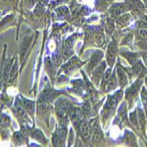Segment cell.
<instances>
[{
  "label": "cell",
  "mask_w": 147,
  "mask_h": 147,
  "mask_svg": "<svg viewBox=\"0 0 147 147\" xmlns=\"http://www.w3.org/2000/svg\"><path fill=\"white\" fill-rule=\"evenodd\" d=\"M123 96V91L122 88L115 92L113 94H110L108 96V99H107V101L101 111L102 123L105 128H107V124H109L110 119L114 116L116 111L118 103L119 101L122 100Z\"/></svg>",
  "instance_id": "1"
},
{
  "label": "cell",
  "mask_w": 147,
  "mask_h": 147,
  "mask_svg": "<svg viewBox=\"0 0 147 147\" xmlns=\"http://www.w3.org/2000/svg\"><path fill=\"white\" fill-rule=\"evenodd\" d=\"M144 77L145 75H139L137 78L136 81L133 82L130 86L125 91V100L128 102L129 109H131L133 108V104H134L135 100H137L138 92L143 86Z\"/></svg>",
  "instance_id": "2"
},
{
  "label": "cell",
  "mask_w": 147,
  "mask_h": 147,
  "mask_svg": "<svg viewBox=\"0 0 147 147\" xmlns=\"http://www.w3.org/2000/svg\"><path fill=\"white\" fill-rule=\"evenodd\" d=\"M118 55V44H117V40L113 39L109 42L108 49L106 51V62L109 65V67H112L115 63L116 57Z\"/></svg>",
  "instance_id": "3"
},
{
  "label": "cell",
  "mask_w": 147,
  "mask_h": 147,
  "mask_svg": "<svg viewBox=\"0 0 147 147\" xmlns=\"http://www.w3.org/2000/svg\"><path fill=\"white\" fill-rule=\"evenodd\" d=\"M103 57H104V54L101 50H94L92 53L90 60L86 68V71L88 74H92V71L94 70L96 66L100 63Z\"/></svg>",
  "instance_id": "4"
},
{
  "label": "cell",
  "mask_w": 147,
  "mask_h": 147,
  "mask_svg": "<svg viewBox=\"0 0 147 147\" xmlns=\"http://www.w3.org/2000/svg\"><path fill=\"white\" fill-rule=\"evenodd\" d=\"M106 68H107V62L102 61L96 66L95 69L92 71V82L94 83V85L96 86H100V79L102 78V77H103L105 71H106Z\"/></svg>",
  "instance_id": "5"
},
{
  "label": "cell",
  "mask_w": 147,
  "mask_h": 147,
  "mask_svg": "<svg viewBox=\"0 0 147 147\" xmlns=\"http://www.w3.org/2000/svg\"><path fill=\"white\" fill-rule=\"evenodd\" d=\"M78 134L80 135L81 139L85 142L87 143L91 139V134H92V129H91V124L87 121V120H84L81 123L79 124L78 127Z\"/></svg>",
  "instance_id": "6"
},
{
  "label": "cell",
  "mask_w": 147,
  "mask_h": 147,
  "mask_svg": "<svg viewBox=\"0 0 147 147\" xmlns=\"http://www.w3.org/2000/svg\"><path fill=\"white\" fill-rule=\"evenodd\" d=\"M84 64L83 62L80 61L78 57H72L67 63H65L63 66V71H64V73L70 75L71 72H73L76 69H78V67L80 68L81 66Z\"/></svg>",
  "instance_id": "7"
},
{
  "label": "cell",
  "mask_w": 147,
  "mask_h": 147,
  "mask_svg": "<svg viewBox=\"0 0 147 147\" xmlns=\"http://www.w3.org/2000/svg\"><path fill=\"white\" fill-rule=\"evenodd\" d=\"M117 78H118V82L119 86L122 89H123L129 83V79H128V74L126 73L125 70L123 69V66L119 63L116 64V68H115Z\"/></svg>",
  "instance_id": "8"
},
{
  "label": "cell",
  "mask_w": 147,
  "mask_h": 147,
  "mask_svg": "<svg viewBox=\"0 0 147 147\" xmlns=\"http://www.w3.org/2000/svg\"><path fill=\"white\" fill-rule=\"evenodd\" d=\"M120 123H122V122H121V120H120V118L117 115L116 118H115V121L114 122L113 126L111 127V129L109 130V136L114 140L118 139L122 136V130H121V126H120Z\"/></svg>",
  "instance_id": "9"
},
{
  "label": "cell",
  "mask_w": 147,
  "mask_h": 147,
  "mask_svg": "<svg viewBox=\"0 0 147 147\" xmlns=\"http://www.w3.org/2000/svg\"><path fill=\"white\" fill-rule=\"evenodd\" d=\"M120 55L122 57H123L132 66L134 65L138 60H140L141 57V54L140 53H135V52H129V51H122L120 52Z\"/></svg>",
  "instance_id": "10"
},
{
  "label": "cell",
  "mask_w": 147,
  "mask_h": 147,
  "mask_svg": "<svg viewBox=\"0 0 147 147\" xmlns=\"http://www.w3.org/2000/svg\"><path fill=\"white\" fill-rule=\"evenodd\" d=\"M138 121H139V125H140V129L141 131L143 133V138L146 140V135H145V129H146V120H145V113L144 110L141 108L140 104L138 106Z\"/></svg>",
  "instance_id": "11"
},
{
  "label": "cell",
  "mask_w": 147,
  "mask_h": 147,
  "mask_svg": "<svg viewBox=\"0 0 147 147\" xmlns=\"http://www.w3.org/2000/svg\"><path fill=\"white\" fill-rule=\"evenodd\" d=\"M130 5L127 6V4H115L109 9V12L112 16H118L122 13L125 12L129 9Z\"/></svg>",
  "instance_id": "12"
},
{
  "label": "cell",
  "mask_w": 147,
  "mask_h": 147,
  "mask_svg": "<svg viewBox=\"0 0 147 147\" xmlns=\"http://www.w3.org/2000/svg\"><path fill=\"white\" fill-rule=\"evenodd\" d=\"M123 143L129 146H138L136 136L133 134V132H131L129 129H125L124 134L123 136Z\"/></svg>",
  "instance_id": "13"
},
{
  "label": "cell",
  "mask_w": 147,
  "mask_h": 147,
  "mask_svg": "<svg viewBox=\"0 0 147 147\" xmlns=\"http://www.w3.org/2000/svg\"><path fill=\"white\" fill-rule=\"evenodd\" d=\"M103 138V133L99 127V125L96 123L94 127H92V144H98L101 139Z\"/></svg>",
  "instance_id": "14"
},
{
  "label": "cell",
  "mask_w": 147,
  "mask_h": 147,
  "mask_svg": "<svg viewBox=\"0 0 147 147\" xmlns=\"http://www.w3.org/2000/svg\"><path fill=\"white\" fill-rule=\"evenodd\" d=\"M32 39L33 37H26L23 42L20 45V60L24 59L25 57L28 54V52L29 50V48H30V44H31V42H32Z\"/></svg>",
  "instance_id": "15"
},
{
  "label": "cell",
  "mask_w": 147,
  "mask_h": 147,
  "mask_svg": "<svg viewBox=\"0 0 147 147\" xmlns=\"http://www.w3.org/2000/svg\"><path fill=\"white\" fill-rule=\"evenodd\" d=\"M119 86V82H118V78H117V75H116V71L115 70L113 71L110 78H109V81L106 87V92H110L114 90H115L117 88V86Z\"/></svg>",
  "instance_id": "16"
},
{
  "label": "cell",
  "mask_w": 147,
  "mask_h": 147,
  "mask_svg": "<svg viewBox=\"0 0 147 147\" xmlns=\"http://www.w3.org/2000/svg\"><path fill=\"white\" fill-rule=\"evenodd\" d=\"M30 136L33 139H34L35 141H37L39 143H41L42 144H48V140H47L46 137L44 136V134L41 129H34L31 132Z\"/></svg>",
  "instance_id": "17"
},
{
  "label": "cell",
  "mask_w": 147,
  "mask_h": 147,
  "mask_svg": "<svg viewBox=\"0 0 147 147\" xmlns=\"http://www.w3.org/2000/svg\"><path fill=\"white\" fill-rule=\"evenodd\" d=\"M112 75V67H109L108 70H106L102 78H101V81H100V88L102 90V91H106V87H107V85H108L109 81V78Z\"/></svg>",
  "instance_id": "18"
},
{
  "label": "cell",
  "mask_w": 147,
  "mask_h": 147,
  "mask_svg": "<svg viewBox=\"0 0 147 147\" xmlns=\"http://www.w3.org/2000/svg\"><path fill=\"white\" fill-rule=\"evenodd\" d=\"M129 121L133 126V128L136 129L138 130V132L140 130V125H139V121H138V110H134L133 112L129 113Z\"/></svg>",
  "instance_id": "19"
},
{
  "label": "cell",
  "mask_w": 147,
  "mask_h": 147,
  "mask_svg": "<svg viewBox=\"0 0 147 147\" xmlns=\"http://www.w3.org/2000/svg\"><path fill=\"white\" fill-rule=\"evenodd\" d=\"M21 100H22V104L24 106V108L26 109V112H28L31 116H33L34 113V107H35L34 102L32 100H26L25 98H21Z\"/></svg>",
  "instance_id": "20"
},
{
  "label": "cell",
  "mask_w": 147,
  "mask_h": 147,
  "mask_svg": "<svg viewBox=\"0 0 147 147\" xmlns=\"http://www.w3.org/2000/svg\"><path fill=\"white\" fill-rule=\"evenodd\" d=\"M131 20V17L129 14H125L123 16H122L121 18H119L117 20H116V24L117 26H119L120 28H124V26H129V22Z\"/></svg>",
  "instance_id": "21"
},
{
  "label": "cell",
  "mask_w": 147,
  "mask_h": 147,
  "mask_svg": "<svg viewBox=\"0 0 147 147\" xmlns=\"http://www.w3.org/2000/svg\"><path fill=\"white\" fill-rule=\"evenodd\" d=\"M140 97H141V101L143 105V109L144 110L145 115L147 117V89L145 87L141 88V92H140Z\"/></svg>",
  "instance_id": "22"
},
{
  "label": "cell",
  "mask_w": 147,
  "mask_h": 147,
  "mask_svg": "<svg viewBox=\"0 0 147 147\" xmlns=\"http://www.w3.org/2000/svg\"><path fill=\"white\" fill-rule=\"evenodd\" d=\"M52 144L53 146H65V141L63 140L57 132L52 136Z\"/></svg>",
  "instance_id": "23"
},
{
  "label": "cell",
  "mask_w": 147,
  "mask_h": 147,
  "mask_svg": "<svg viewBox=\"0 0 147 147\" xmlns=\"http://www.w3.org/2000/svg\"><path fill=\"white\" fill-rule=\"evenodd\" d=\"M11 140H12L13 144H16V145H20V144H22L24 143V138L21 135V133L19 132V131L15 132L14 134H13Z\"/></svg>",
  "instance_id": "24"
},
{
  "label": "cell",
  "mask_w": 147,
  "mask_h": 147,
  "mask_svg": "<svg viewBox=\"0 0 147 147\" xmlns=\"http://www.w3.org/2000/svg\"><path fill=\"white\" fill-rule=\"evenodd\" d=\"M10 124H11V117L7 114L3 113L1 115V128L2 129L8 128Z\"/></svg>",
  "instance_id": "25"
},
{
  "label": "cell",
  "mask_w": 147,
  "mask_h": 147,
  "mask_svg": "<svg viewBox=\"0 0 147 147\" xmlns=\"http://www.w3.org/2000/svg\"><path fill=\"white\" fill-rule=\"evenodd\" d=\"M115 28V21L110 18H108L107 19V33L109 34V35H111L114 33Z\"/></svg>",
  "instance_id": "26"
},
{
  "label": "cell",
  "mask_w": 147,
  "mask_h": 147,
  "mask_svg": "<svg viewBox=\"0 0 147 147\" xmlns=\"http://www.w3.org/2000/svg\"><path fill=\"white\" fill-rule=\"evenodd\" d=\"M46 70L49 72V76H55V71H56V68H54V65H53L52 62L50 61V59L48 57L47 61H46Z\"/></svg>",
  "instance_id": "27"
},
{
  "label": "cell",
  "mask_w": 147,
  "mask_h": 147,
  "mask_svg": "<svg viewBox=\"0 0 147 147\" xmlns=\"http://www.w3.org/2000/svg\"><path fill=\"white\" fill-rule=\"evenodd\" d=\"M133 42V34H129L127 36H125L123 40V42H121V46L122 45H126V46H130Z\"/></svg>",
  "instance_id": "28"
},
{
  "label": "cell",
  "mask_w": 147,
  "mask_h": 147,
  "mask_svg": "<svg viewBox=\"0 0 147 147\" xmlns=\"http://www.w3.org/2000/svg\"><path fill=\"white\" fill-rule=\"evenodd\" d=\"M75 132H74V129L71 128H70V130H69V139H68V146H72L75 143Z\"/></svg>",
  "instance_id": "29"
},
{
  "label": "cell",
  "mask_w": 147,
  "mask_h": 147,
  "mask_svg": "<svg viewBox=\"0 0 147 147\" xmlns=\"http://www.w3.org/2000/svg\"><path fill=\"white\" fill-rule=\"evenodd\" d=\"M47 47H48V49H49L51 52H53V51H54V50L57 49V43H56V42L54 41V40H49V42H48Z\"/></svg>",
  "instance_id": "30"
},
{
  "label": "cell",
  "mask_w": 147,
  "mask_h": 147,
  "mask_svg": "<svg viewBox=\"0 0 147 147\" xmlns=\"http://www.w3.org/2000/svg\"><path fill=\"white\" fill-rule=\"evenodd\" d=\"M17 70H18V63H16L14 64V66L12 67V70L10 73V79H12L15 76V72H17Z\"/></svg>",
  "instance_id": "31"
},
{
  "label": "cell",
  "mask_w": 147,
  "mask_h": 147,
  "mask_svg": "<svg viewBox=\"0 0 147 147\" xmlns=\"http://www.w3.org/2000/svg\"><path fill=\"white\" fill-rule=\"evenodd\" d=\"M140 54H141V57L143 58V61H144V64L146 66V68H147V50L142 51Z\"/></svg>",
  "instance_id": "32"
},
{
  "label": "cell",
  "mask_w": 147,
  "mask_h": 147,
  "mask_svg": "<svg viewBox=\"0 0 147 147\" xmlns=\"http://www.w3.org/2000/svg\"><path fill=\"white\" fill-rule=\"evenodd\" d=\"M144 82H145V85H146V86H147V75L144 77Z\"/></svg>",
  "instance_id": "33"
},
{
  "label": "cell",
  "mask_w": 147,
  "mask_h": 147,
  "mask_svg": "<svg viewBox=\"0 0 147 147\" xmlns=\"http://www.w3.org/2000/svg\"><path fill=\"white\" fill-rule=\"evenodd\" d=\"M9 2L11 3V4H14L16 2V0H9Z\"/></svg>",
  "instance_id": "34"
}]
</instances>
